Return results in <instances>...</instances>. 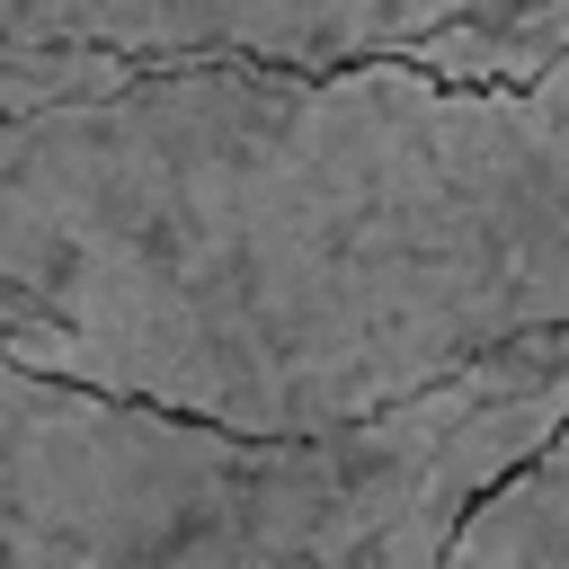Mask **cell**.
I'll use <instances>...</instances> for the list:
<instances>
[{
    "mask_svg": "<svg viewBox=\"0 0 569 569\" xmlns=\"http://www.w3.org/2000/svg\"><path fill=\"white\" fill-rule=\"evenodd\" d=\"M62 9H71V0H0V36H44V44H62Z\"/></svg>",
    "mask_w": 569,
    "mask_h": 569,
    "instance_id": "52a82bcc",
    "label": "cell"
},
{
    "mask_svg": "<svg viewBox=\"0 0 569 569\" xmlns=\"http://www.w3.org/2000/svg\"><path fill=\"white\" fill-rule=\"evenodd\" d=\"M409 62L445 71V80H498V89H525L542 71L569 62V0H498V9H462L427 36L400 44Z\"/></svg>",
    "mask_w": 569,
    "mask_h": 569,
    "instance_id": "5b68a950",
    "label": "cell"
},
{
    "mask_svg": "<svg viewBox=\"0 0 569 569\" xmlns=\"http://www.w3.org/2000/svg\"><path fill=\"white\" fill-rule=\"evenodd\" d=\"M569 418V320L525 329L462 373H436L347 427L338 445V507H347V569H445L462 516L551 445Z\"/></svg>",
    "mask_w": 569,
    "mask_h": 569,
    "instance_id": "3957f363",
    "label": "cell"
},
{
    "mask_svg": "<svg viewBox=\"0 0 569 569\" xmlns=\"http://www.w3.org/2000/svg\"><path fill=\"white\" fill-rule=\"evenodd\" d=\"M462 9H498V0H213V53L365 62V53H400L409 36Z\"/></svg>",
    "mask_w": 569,
    "mask_h": 569,
    "instance_id": "277c9868",
    "label": "cell"
},
{
    "mask_svg": "<svg viewBox=\"0 0 569 569\" xmlns=\"http://www.w3.org/2000/svg\"><path fill=\"white\" fill-rule=\"evenodd\" d=\"M329 436H240L0 338V560H338Z\"/></svg>",
    "mask_w": 569,
    "mask_h": 569,
    "instance_id": "7a4b0ae2",
    "label": "cell"
},
{
    "mask_svg": "<svg viewBox=\"0 0 569 569\" xmlns=\"http://www.w3.org/2000/svg\"><path fill=\"white\" fill-rule=\"evenodd\" d=\"M569 320V62L160 53L0 124V338L240 436L347 427Z\"/></svg>",
    "mask_w": 569,
    "mask_h": 569,
    "instance_id": "6da1fadb",
    "label": "cell"
},
{
    "mask_svg": "<svg viewBox=\"0 0 569 569\" xmlns=\"http://www.w3.org/2000/svg\"><path fill=\"white\" fill-rule=\"evenodd\" d=\"M462 569H533V560H569V418L551 427V445L533 462H516L453 533Z\"/></svg>",
    "mask_w": 569,
    "mask_h": 569,
    "instance_id": "8992f818",
    "label": "cell"
}]
</instances>
